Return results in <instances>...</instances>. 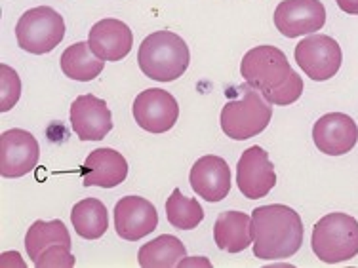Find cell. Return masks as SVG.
Returning <instances> with one entry per match:
<instances>
[{
	"label": "cell",
	"instance_id": "1",
	"mask_svg": "<svg viewBox=\"0 0 358 268\" xmlns=\"http://www.w3.org/2000/svg\"><path fill=\"white\" fill-rule=\"evenodd\" d=\"M254 255L262 261H282L299 251L303 244V223L296 209L268 204L252 215Z\"/></svg>",
	"mask_w": 358,
	"mask_h": 268
},
{
	"label": "cell",
	"instance_id": "12",
	"mask_svg": "<svg viewBox=\"0 0 358 268\" xmlns=\"http://www.w3.org/2000/svg\"><path fill=\"white\" fill-rule=\"evenodd\" d=\"M313 141L317 149L328 156H343L355 149L358 141V126L345 112H330L315 122Z\"/></svg>",
	"mask_w": 358,
	"mask_h": 268
},
{
	"label": "cell",
	"instance_id": "24",
	"mask_svg": "<svg viewBox=\"0 0 358 268\" xmlns=\"http://www.w3.org/2000/svg\"><path fill=\"white\" fill-rule=\"evenodd\" d=\"M21 97V80L17 73L8 65H0V110L8 112Z\"/></svg>",
	"mask_w": 358,
	"mask_h": 268
},
{
	"label": "cell",
	"instance_id": "13",
	"mask_svg": "<svg viewBox=\"0 0 358 268\" xmlns=\"http://www.w3.org/2000/svg\"><path fill=\"white\" fill-rule=\"evenodd\" d=\"M159 227V214L141 196H124L115 206V230L126 241H139Z\"/></svg>",
	"mask_w": 358,
	"mask_h": 268
},
{
	"label": "cell",
	"instance_id": "16",
	"mask_svg": "<svg viewBox=\"0 0 358 268\" xmlns=\"http://www.w3.org/2000/svg\"><path fill=\"white\" fill-rule=\"evenodd\" d=\"M90 48L103 61H122L131 52V29L120 20H101L90 29Z\"/></svg>",
	"mask_w": 358,
	"mask_h": 268
},
{
	"label": "cell",
	"instance_id": "10",
	"mask_svg": "<svg viewBox=\"0 0 358 268\" xmlns=\"http://www.w3.org/2000/svg\"><path fill=\"white\" fill-rule=\"evenodd\" d=\"M236 185L248 200L265 198L275 188V165L262 147L254 144L242 152L236 165Z\"/></svg>",
	"mask_w": 358,
	"mask_h": 268
},
{
	"label": "cell",
	"instance_id": "9",
	"mask_svg": "<svg viewBox=\"0 0 358 268\" xmlns=\"http://www.w3.org/2000/svg\"><path fill=\"white\" fill-rule=\"evenodd\" d=\"M131 112L141 130L149 133H164L172 130L178 122L179 105L170 91L149 88L136 97Z\"/></svg>",
	"mask_w": 358,
	"mask_h": 268
},
{
	"label": "cell",
	"instance_id": "17",
	"mask_svg": "<svg viewBox=\"0 0 358 268\" xmlns=\"http://www.w3.org/2000/svg\"><path fill=\"white\" fill-rule=\"evenodd\" d=\"M128 177V162L115 149H96L83 165V185L113 188Z\"/></svg>",
	"mask_w": 358,
	"mask_h": 268
},
{
	"label": "cell",
	"instance_id": "8",
	"mask_svg": "<svg viewBox=\"0 0 358 268\" xmlns=\"http://www.w3.org/2000/svg\"><path fill=\"white\" fill-rule=\"evenodd\" d=\"M41 147L33 133L12 128L0 135V175L17 179L27 175L38 164Z\"/></svg>",
	"mask_w": 358,
	"mask_h": 268
},
{
	"label": "cell",
	"instance_id": "7",
	"mask_svg": "<svg viewBox=\"0 0 358 268\" xmlns=\"http://www.w3.org/2000/svg\"><path fill=\"white\" fill-rule=\"evenodd\" d=\"M296 61L299 69L315 82L330 80L338 75L343 61L339 44L328 35H310L296 46Z\"/></svg>",
	"mask_w": 358,
	"mask_h": 268
},
{
	"label": "cell",
	"instance_id": "19",
	"mask_svg": "<svg viewBox=\"0 0 358 268\" xmlns=\"http://www.w3.org/2000/svg\"><path fill=\"white\" fill-rule=\"evenodd\" d=\"M62 70L65 76L76 82H90L101 75L105 67V61L101 57L94 54L88 42H76L73 46L65 50L59 59Z\"/></svg>",
	"mask_w": 358,
	"mask_h": 268
},
{
	"label": "cell",
	"instance_id": "22",
	"mask_svg": "<svg viewBox=\"0 0 358 268\" xmlns=\"http://www.w3.org/2000/svg\"><path fill=\"white\" fill-rule=\"evenodd\" d=\"M57 244H65V246L73 244L69 230L65 227V223L59 219L35 221L27 230V236H25V249H27L29 259H33V261L44 249L57 246Z\"/></svg>",
	"mask_w": 358,
	"mask_h": 268
},
{
	"label": "cell",
	"instance_id": "2",
	"mask_svg": "<svg viewBox=\"0 0 358 268\" xmlns=\"http://www.w3.org/2000/svg\"><path fill=\"white\" fill-rule=\"evenodd\" d=\"M191 52L187 42L172 31H157L141 42L139 69L157 82H173L189 67Z\"/></svg>",
	"mask_w": 358,
	"mask_h": 268
},
{
	"label": "cell",
	"instance_id": "14",
	"mask_svg": "<svg viewBox=\"0 0 358 268\" xmlns=\"http://www.w3.org/2000/svg\"><path fill=\"white\" fill-rule=\"evenodd\" d=\"M71 128L80 141H101L113 130V117L103 99L86 94L71 105Z\"/></svg>",
	"mask_w": 358,
	"mask_h": 268
},
{
	"label": "cell",
	"instance_id": "6",
	"mask_svg": "<svg viewBox=\"0 0 358 268\" xmlns=\"http://www.w3.org/2000/svg\"><path fill=\"white\" fill-rule=\"evenodd\" d=\"M65 21L54 8L36 6L21 15L15 25V38L20 48L29 54H48L63 40Z\"/></svg>",
	"mask_w": 358,
	"mask_h": 268
},
{
	"label": "cell",
	"instance_id": "23",
	"mask_svg": "<svg viewBox=\"0 0 358 268\" xmlns=\"http://www.w3.org/2000/svg\"><path fill=\"white\" fill-rule=\"evenodd\" d=\"M166 217L179 230H193L204 219V209L194 198H185L179 188L166 200Z\"/></svg>",
	"mask_w": 358,
	"mask_h": 268
},
{
	"label": "cell",
	"instance_id": "20",
	"mask_svg": "<svg viewBox=\"0 0 358 268\" xmlns=\"http://www.w3.org/2000/svg\"><path fill=\"white\" fill-rule=\"evenodd\" d=\"M71 223L75 232L84 240H97L109 228V215L101 200L86 198L76 202L71 211Z\"/></svg>",
	"mask_w": 358,
	"mask_h": 268
},
{
	"label": "cell",
	"instance_id": "11",
	"mask_svg": "<svg viewBox=\"0 0 358 268\" xmlns=\"http://www.w3.org/2000/svg\"><path fill=\"white\" fill-rule=\"evenodd\" d=\"M275 27L288 38L317 33L326 23L320 0H284L275 10Z\"/></svg>",
	"mask_w": 358,
	"mask_h": 268
},
{
	"label": "cell",
	"instance_id": "18",
	"mask_svg": "<svg viewBox=\"0 0 358 268\" xmlns=\"http://www.w3.org/2000/svg\"><path fill=\"white\" fill-rule=\"evenodd\" d=\"M214 240L217 248L229 253H241L254 241L252 217L242 211H225L214 225Z\"/></svg>",
	"mask_w": 358,
	"mask_h": 268
},
{
	"label": "cell",
	"instance_id": "5",
	"mask_svg": "<svg viewBox=\"0 0 358 268\" xmlns=\"http://www.w3.org/2000/svg\"><path fill=\"white\" fill-rule=\"evenodd\" d=\"M242 78L254 86L267 101L289 82L294 69L282 50L275 46H257L242 57Z\"/></svg>",
	"mask_w": 358,
	"mask_h": 268
},
{
	"label": "cell",
	"instance_id": "15",
	"mask_svg": "<svg viewBox=\"0 0 358 268\" xmlns=\"http://www.w3.org/2000/svg\"><path fill=\"white\" fill-rule=\"evenodd\" d=\"M189 183L200 198L206 202H221L231 191V170L220 156L208 154L194 162L189 173Z\"/></svg>",
	"mask_w": 358,
	"mask_h": 268
},
{
	"label": "cell",
	"instance_id": "26",
	"mask_svg": "<svg viewBox=\"0 0 358 268\" xmlns=\"http://www.w3.org/2000/svg\"><path fill=\"white\" fill-rule=\"evenodd\" d=\"M339 10H343L345 14L358 15V0H336Z\"/></svg>",
	"mask_w": 358,
	"mask_h": 268
},
{
	"label": "cell",
	"instance_id": "3",
	"mask_svg": "<svg viewBox=\"0 0 358 268\" xmlns=\"http://www.w3.org/2000/svg\"><path fill=\"white\" fill-rule=\"evenodd\" d=\"M238 96L223 105L220 124L223 133L234 141H246L259 135L273 118V107L248 82L241 84Z\"/></svg>",
	"mask_w": 358,
	"mask_h": 268
},
{
	"label": "cell",
	"instance_id": "21",
	"mask_svg": "<svg viewBox=\"0 0 358 268\" xmlns=\"http://www.w3.org/2000/svg\"><path fill=\"white\" fill-rule=\"evenodd\" d=\"M185 246L178 236L162 234L139 248L138 261L143 268H172L185 259Z\"/></svg>",
	"mask_w": 358,
	"mask_h": 268
},
{
	"label": "cell",
	"instance_id": "4",
	"mask_svg": "<svg viewBox=\"0 0 358 268\" xmlns=\"http://www.w3.org/2000/svg\"><path fill=\"white\" fill-rule=\"evenodd\" d=\"M310 248L326 265L351 261L358 255V221L339 211L324 215L313 228Z\"/></svg>",
	"mask_w": 358,
	"mask_h": 268
},
{
	"label": "cell",
	"instance_id": "25",
	"mask_svg": "<svg viewBox=\"0 0 358 268\" xmlns=\"http://www.w3.org/2000/svg\"><path fill=\"white\" fill-rule=\"evenodd\" d=\"M33 262L36 268H69L75 267V257L71 253V246L57 244V246L44 249Z\"/></svg>",
	"mask_w": 358,
	"mask_h": 268
}]
</instances>
